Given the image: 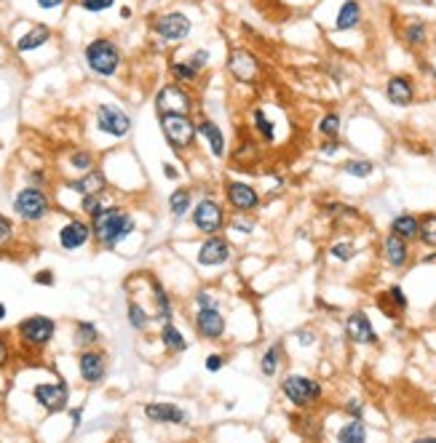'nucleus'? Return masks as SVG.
I'll return each instance as SVG.
<instances>
[{
  "instance_id": "6e6552de",
  "label": "nucleus",
  "mask_w": 436,
  "mask_h": 443,
  "mask_svg": "<svg viewBox=\"0 0 436 443\" xmlns=\"http://www.w3.org/2000/svg\"><path fill=\"white\" fill-rule=\"evenodd\" d=\"M153 104H156V115L158 112H188V115H193L198 102H195V94L191 91V85L169 81L156 91Z\"/></svg>"
},
{
  "instance_id": "f704fd0d",
  "label": "nucleus",
  "mask_w": 436,
  "mask_h": 443,
  "mask_svg": "<svg viewBox=\"0 0 436 443\" xmlns=\"http://www.w3.org/2000/svg\"><path fill=\"white\" fill-rule=\"evenodd\" d=\"M252 126H255V131L260 134L262 142H268V144L276 142V126H273V120L265 115L262 107H255V110H252Z\"/></svg>"
},
{
  "instance_id": "dca6fc26",
  "label": "nucleus",
  "mask_w": 436,
  "mask_h": 443,
  "mask_svg": "<svg viewBox=\"0 0 436 443\" xmlns=\"http://www.w3.org/2000/svg\"><path fill=\"white\" fill-rule=\"evenodd\" d=\"M225 69L236 83H255L260 75V59L249 49H230L225 56Z\"/></svg>"
},
{
  "instance_id": "e2e57ef3",
  "label": "nucleus",
  "mask_w": 436,
  "mask_h": 443,
  "mask_svg": "<svg viewBox=\"0 0 436 443\" xmlns=\"http://www.w3.org/2000/svg\"><path fill=\"white\" fill-rule=\"evenodd\" d=\"M6 315H8V307L3 305V299H0V324L6 321Z\"/></svg>"
},
{
  "instance_id": "a18cd8bd",
  "label": "nucleus",
  "mask_w": 436,
  "mask_h": 443,
  "mask_svg": "<svg viewBox=\"0 0 436 443\" xmlns=\"http://www.w3.org/2000/svg\"><path fill=\"white\" fill-rule=\"evenodd\" d=\"M118 0H78V6L86 11V14H107L110 8H115Z\"/></svg>"
},
{
  "instance_id": "2eb2a0df",
  "label": "nucleus",
  "mask_w": 436,
  "mask_h": 443,
  "mask_svg": "<svg viewBox=\"0 0 436 443\" xmlns=\"http://www.w3.org/2000/svg\"><path fill=\"white\" fill-rule=\"evenodd\" d=\"M33 401H35L46 414H62L70 406V385L65 379L56 382H40L33 387Z\"/></svg>"
},
{
  "instance_id": "f03ea898",
  "label": "nucleus",
  "mask_w": 436,
  "mask_h": 443,
  "mask_svg": "<svg viewBox=\"0 0 436 443\" xmlns=\"http://www.w3.org/2000/svg\"><path fill=\"white\" fill-rule=\"evenodd\" d=\"M83 65L94 78L113 81L123 67V49L121 43L110 35H97L83 46Z\"/></svg>"
},
{
  "instance_id": "4be33fe9",
  "label": "nucleus",
  "mask_w": 436,
  "mask_h": 443,
  "mask_svg": "<svg viewBox=\"0 0 436 443\" xmlns=\"http://www.w3.org/2000/svg\"><path fill=\"white\" fill-rule=\"evenodd\" d=\"M158 342H161V347H163L166 356H182V353L191 350V342L185 337V331H182L175 321H161Z\"/></svg>"
},
{
  "instance_id": "f257e3e1",
  "label": "nucleus",
  "mask_w": 436,
  "mask_h": 443,
  "mask_svg": "<svg viewBox=\"0 0 436 443\" xmlns=\"http://www.w3.org/2000/svg\"><path fill=\"white\" fill-rule=\"evenodd\" d=\"M88 219H91V235L97 240V246L105 251H115L121 243H126L140 230L137 217L126 206L118 203H105Z\"/></svg>"
},
{
  "instance_id": "c85d7f7f",
  "label": "nucleus",
  "mask_w": 436,
  "mask_h": 443,
  "mask_svg": "<svg viewBox=\"0 0 436 443\" xmlns=\"http://www.w3.org/2000/svg\"><path fill=\"white\" fill-rule=\"evenodd\" d=\"M153 321H156V315H153L147 307H142V302H137V299H129V302H126V324L131 326V331L147 334Z\"/></svg>"
},
{
  "instance_id": "603ef678",
  "label": "nucleus",
  "mask_w": 436,
  "mask_h": 443,
  "mask_svg": "<svg viewBox=\"0 0 436 443\" xmlns=\"http://www.w3.org/2000/svg\"><path fill=\"white\" fill-rule=\"evenodd\" d=\"M346 414L353 417V419H364V401H359V398H350L348 403H346Z\"/></svg>"
},
{
  "instance_id": "b1692460",
  "label": "nucleus",
  "mask_w": 436,
  "mask_h": 443,
  "mask_svg": "<svg viewBox=\"0 0 436 443\" xmlns=\"http://www.w3.org/2000/svg\"><path fill=\"white\" fill-rule=\"evenodd\" d=\"M195 203L193 187H175L166 198V214L172 222H185L191 217V208Z\"/></svg>"
},
{
  "instance_id": "f8f14e48",
  "label": "nucleus",
  "mask_w": 436,
  "mask_h": 443,
  "mask_svg": "<svg viewBox=\"0 0 436 443\" xmlns=\"http://www.w3.org/2000/svg\"><path fill=\"white\" fill-rule=\"evenodd\" d=\"M193 331L204 342H223L227 331V318L223 312V305L214 307H195L193 310Z\"/></svg>"
},
{
  "instance_id": "423d86ee",
  "label": "nucleus",
  "mask_w": 436,
  "mask_h": 443,
  "mask_svg": "<svg viewBox=\"0 0 436 443\" xmlns=\"http://www.w3.org/2000/svg\"><path fill=\"white\" fill-rule=\"evenodd\" d=\"M94 126L99 134H105L110 139H129L131 131H134V118L123 110L121 104L115 102H102L97 104L94 110Z\"/></svg>"
},
{
  "instance_id": "a211bd4d",
  "label": "nucleus",
  "mask_w": 436,
  "mask_h": 443,
  "mask_svg": "<svg viewBox=\"0 0 436 443\" xmlns=\"http://www.w3.org/2000/svg\"><path fill=\"white\" fill-rule=\"evenodd\" d=\"M195 128H198V142L204 144V150L214 160L227 158V137L217 120L209 118V115H201V118H195Z\"/></svg>"
},
{
  "instance_id": "39448f33",
  "label": "nucleus",
  "mask_w": 436,
  "mask_h": 443,
  "mask_svg": "<svg viewBox=\"0 0 436 443\" xmlns=\"http://www.w3.org/2000/svg\"><path fill=\"white\" fill-rule=\"evenodd\" d=\"M188 219L198 235H214L227 227V208L220 198H214L211 192H204L201 198H195Z\"/></svg>"
},
{
  "instance_id": "6ab92c4d",
  "label": "nucleus",
  "mask_w": 436,
  "mask_h": 443,
  "mask_svg": "<svg viewBox=\"0 0 436 443\" xmlns=\"http://www.w3.org/2000/svg\"><path fill=\"white\" fill-rule=\"evenodd\" d=\"M91 240H94V235H91V222L78 219V217L67 219L59 227V233H56V243H59L62 251H81V249H86Z\"/></svg>"
},
{
  "instance_id": "4c0bfd02",
  "label": "nucleus",
  "mask_w": 436,
  "mask_h": 443,
  "mask_svg": "<svg viewBox=\"0 0 436 443\" xmlns=\"http://www.w3.org/2000/svg\"><path fill=\"white\" fill-rule=\"evenodd\" d=\"M418 240L423 243V246L436 249V214H426V217H420Z\"/></svg>"
},
{
  "instance_id": "680f3d73",
  "label": "nucleus",
  "mask_w": 436,
  "mask_h": 443,
  "mask_svg": "<svg viewBox=\"0 0 436 443\" xmlns=\"http://www.w3.org/2000/svg\"><path fill=\"white\" fill-rule=\"evenodd\" d=\"M118 17H121L123 22H129V19L134 17V8H131V6H121V8H118Z\"/></svg>"
},
{
  "instance_id": "bb28decb",
  "label": "nucleus",
  "mask_w": 436,
  "mask_h": 443,
  "mask_svg": "<svg viewBox=\"0 0 436 443\" xmlns=\"http://www.w3.org/2000/svg\"><path fill=\"white\" fill-rule=\"evenodd\" d=\"M383 256L391 267L401 270V267L410 262V240H404V238H399V235H394V233H388L383 238Z\"/></svg>"
},
{
  "instance_id": "473e14b6",
  "label": "nucleus",
  "mask_w": 436,
  "mask_h": 443,
  "mask_svg": "<svg viewBox=\"0 0 436 443\" xmlns=\"http://www.w3.org/2000/svg\"><path fill=\"white\" fill-rule=\"evenodd\" d=\"M394 235H399L404 240H418V233H420V219L415 214H399V217H394L391 222V227H388Z\"/></svg>"
},
{
  "instance_id": "37998d69",
  "label": "nucleus",
  "mask_w": 436,
  "mask_h": 443,
  "mask_svg": "<svg viewBox=\"0 0 436 443\" xmlns=\"http://www.w3.org/2000/svg\"><path fill=\"white\" fill-rule=\"evenodd\" d=\"M330 256L337 259V262H350V259L356 256V246H353L350 240H337V243L330 246Z\"/></svg>"
},
{
  "instance_id": "864d4df0",
  "label": "nucleus",
  "mask_w": 436,
  "mask_h": 443,
  "mask_svg": "<svg viewBox=\"0 0 436 443\" xmlns=\"http://www.w3.org/2000/svg\"><path fill=\"white\" fill-rule=\"evenodd\" d=\"M46 182H49V176H46L43 169H33L27 174V185H30V187H46Z\"/></svg>"
},
{
  "instance_id": "5fc2aeb1",
  "label": "nucleus",
  "mask_w": 436,
  "mask_h": 443,
  "mask_svg": "<svg viewBox=\"0 0 436 443\" xmlns=\"http://www.w3.org/2000/svg\"><path fill=\"white\" fill-rule=\"evenodd\" d=\"M11 360V344H8V334H0V369H6Z\"/></svg>"
},
{
  "instance_id": "aec40b11",
  "label": "nucleus",
  "mask_w": 436,
  "mask_h": 443,
  "mask_svg": "<svg viewBox=\"0 0 436 443\" xmlns=\"http://www.w3.org/2000/svg\"><path fill=\"white\" fill-rule=\"evenodd\" d=\"M54 40V30L49 24H30L24 33L19 35L17 40H14V51L19 56H24V53H35L38 49H43V46H49Z\"/></svg>"
},
{
  "instance_id": "4468645a",
  "label": "nucleus",
  "mask_w": 436,
  "mask_h": 443,
  "mask_svg": "<svg viewBox=\"0 0 436 443\" xmlns=\"http://www.w3.org/2000/svg\"><path fill=\"white\" fill-rule=\"evenodd\" d=\"M142 414L150 425H163V427H188L193 422L191 411L185 406H179L175 401H147L142 406Z\"/></svg>"
},
{
  "instance_id": "412c9836",
  "label": "nucleus",
  "mask_w": 436,
  "mask_h": 443,
  "mask_svg": "<svg viewBox=\"0 0 436 443\" xmlns=\"http://www.w3.org/2000/svg\"><path fill=\"white\" fill-rule=\"evenodd\" d=\"M346 337L356 344H375L378 342V331L364 310H356L346 318Z\"/></svg>"
},
{
  "instance_id": "79ce46f5",
  "label": "nucleus",
  "mask_w": 436,
  "mask_h": 443,
  "mask_svg": "<svg viewBox=\"0 0 436 443\" xmlns=\"http://www.w3.org/2000/svg\"><path fill=\"white\" fill-rule=\"evenodd\" d=\"M107 192H91V195H81V211L86 214V217H94L102 206L107 203L105 201Z\"/></svg>"
},
{
  "instance_id": "393cba45",
  "label": "nucleus",
  "mask_w": 436,
  "mask_h": 443,
  "mask_svg": "<svg viewBox=\"0 0 436 443\" xmlns=\"http://www.w3.org/2000/svg\"><path fill=\"white\" fill-rule=\"evenodd\" d=\"M65 187L70 192H78V195H91V192H107V176L102 169H88L83 171L78 179H70Z\"/></svg>"
},
{
  "instance_id": "cd10ccee",
  "label": "nucleus",
  "mask_w": 436,
  "mask_h": 443,
  "mask_svg": "<svg viewBox=\"0 0 436 443\" xmlns=\"http://www.w3.org/2000/svg\"><path fill=\"white\" fill-rule=\"evenodd\" d=\"M166 72H169V78H172L175 83H182V85H195L201 81V75H204V72H198V69L193 67L185 56H172V59L166 62Z\"/></svg>"
},
{
  "instance_id": "0eeeda50",
  "label": "nucleus",
  "mask_w": 436,
  "mask_h": 443,
  "mask_svg": "<svg viewBox=\"0 0 436 443\" xmlns=\"http://www.w3.org/2000/svg\"><path fill=\"white\" fill-rule=\"evenodd\" d=\"M14 214H17L19 219L24 222V224H38V222H43L49 214H51V198H49V192L43 187H22L14 195Z\"/></svg>"
},
{
  "instance_id": "c9c22d12",
  "label": "nucleus",
  "mask_w": 436,
  "mask_h": 443,
  "mask_svg": "<svg viewBox=\"0 0 436 443\" xmlns=\"http://www.w3.org/2000/svg\"><path fill=\"white\" fill-rule=\"evenodd\" d=\"M337 441H340V443H364L366 441L364 422L350 417V422H346V425L337 430Z\"/></svg>"
},
{
  "instance_id": "2f4dec72",
  "label": "nucleus",
  "mask_w": 436,
  "mask_h": 443,
  "mask_svg": "<svg viewBox=\"0 0 436 443\" xmlns=\"http://www.w3.org/2000/svg\"><path fill=\"white\" fill-rule=\"evenodd\" d=\"M281 360H284V347H281V342L268 344L260 356V374L265 376V379H273V376L279 374Z\"/></svg>"
},
{
  "instance_id": "58836bf2",
  "label": "nucleus",
  "mask_w": 436,
  "mask_h": 443,
  "mask_svg": "<svg viewBox=\"0 0 436 443\" xmlns=\"http://www.w3.org/2000/svg\"><path fill=\"white\" fill-rule=\"evenodd\" d=\"M340 128H343V120H340V115H337V112H327L324 118L318 120V134H321V137L337 139Z\"/></svg>"
},
{
  "instance_id": "c03bdc74",
  "label": "nucleus",
  "mask_w": 436,
  "mask_h": 443,
  "mask_svg": "<svg viewBox=\"0 0 436 443\" xmlns=\"http://www.w3.org/2000/svg\"><path fill=\"white\" fill-rule=\"evenodd\" d=\"M185 59H188L198 72H207L211 65V51L209 49H193L191 53H185Z\"/></svg>"
},
{
  "instance_id": "a19ab883",
  "label": "nucleus",
  "mask_w": 436,
  "mask_h": 443,
  "mask_svg": "<svg viewBox=\"0 0 436 443\" xmlns=\"http://www.w3.org/2000/svg\"><path fill=\"white\" fill-rule=\"evenodd\" d=\"M227 227L236 230V233H241V235H252L257 224L252 219V214H233V217L227 219Z\"/></svg>"
},
{
  "instance_id": "f3484780",
  "label": "nucleus",
  "mask_w": 436,
  "mask_h": 443,
  "mask_svg": "<svg viewBox=\"0 0 436 443\" xmlns=\"http://www.w3.org/2000/svg\"><path fill=\"white\" fill-rule=\"evenodd\" d=\"M78 376L81 382L94 387V385H102L107 376V353L99 347H86L78 353Z\"/></svg>"
},
{
  "instance_id": "49530a36",
  "label": "nucleus",
  "mask_w": 436,
  "mask_h": 443,
  "mask_svg": "<svg viewBox=\"0 0 436 443\" xmlns=\"http://www.w3.org/2000/svg\"><path fill=\"white\" fill-rule=\"evenodd\" d=\"M17 235V224L11 217H6V214H0V249H6L11 240Z\"/></svg>"
},
{
  "instance_id": "ea45409f",
  "label": "nucleus",
  "mask_w": 436,
  "mask_h": 443,
  "mask_svg": "<svg viewBox=\"0 0 436 443\" xmlns=\"http://www.w3.org/2000/svg\"><path fill=\"white\" fill-rule=\"evenodd\" d=\"M94 166H97V158H94L91 150H75V153H70V169H75L78 174L94 169Z\"/></svg>"
},
{
  "instance_id": "4d7b16f0",
  "label": "nucleus",
  "mask_w": 436,
  "mask_h": 443,
  "mask_svg": "<svg viewBox=\"0 0 436 443\" xmlns=\"http://www.w3.org/2000/svg\"><path fill=\"white\" fill-rule=\"evenodd\" d=\"M340 147H343V144H340L337 139H327V142H324V144L318 147V153L327 155V158H330V155H337V153H340Z\"/></svg>"
},
{
  "instance_id": "ddd939ff",
  "label": "nucleus",
  "mask_w": 436,
  "mask_h": 443,
  "mask_svg": "<svg viewBox=\"0 0 436 443\" xmlns=\"http://www.w3.org/2000/svg\"><path fill=\"white\" fill-rule=\"evenodd\" d=\"M17 337L24 347L43 350V347L51 344V340L56 337V321L49 318V315H30V318L19 321Z\"/></svg>"
},
{
  "instance_id": "052dcab7",
  "label": "nucleus",
  "mask_w": 436,
  "mask_h": 443,
  "mask_svg": "<svg viewBox=\"0 0 436 443\" xmlns=\"http://www.w3.org/2000/svg\"><path fill=\"white\" fill-rule=\"evenodd\" d=\"M67 411H70L72 430H78V427L83 425V406H78V409H70V406H67Z\"/></svg>"
},
{
  "instance_id": "a878e982",
  "label": "nucleus",
  "mask_w": 436,
  "mask_h": 443,
  "mask_svg": "<svg viewBox=\"0 0 436 443\" xmlns=\"http://www.w3.org/2000/svg\"><path fill=\"white\" fill-rule=\"evenodd\" d=\"M150 281V289H153V302H156V310H153V315H156V321H175V299H172V294L166 291V286L158 281L156 275H150L147 278Z\"/></svg>"
},
{
  "instance_id": "7c9ffc66",
  "label": "nucleus",
  "mask_w": 436,
  "mask_h": 443,
  "mask_svg": "<svg viewBox=\"0 0 436 443\" xmlns=\"http://www.w3.org/2000/svg\"><path fill=\"white\" fill-rule=\"evenodd\" d=\"M362 3L359 0H346L334 17V30L337 33H348V30H356L362 24Z\"/></svg>"
},
{
  "instance_id": "e433bc0d",
  "label": "nucleus",
  "mask_w": 436,
  "mask_h": 443,
  "mask_svg": "<svg viewBox=\"0 0 436 443\" xmlns=\"http://www.w3.org/2000/svg\"><path fill=\"white\" fill-rule=\"evenodd\" d=\"M343 171H346L348 176H356V179H366V176L375 174V163L366 160V158H350V160L343 163Z\"/></svg>"
},
{
  "instance_id": "5701e85b",
  "label": "nucleus",
  "mask_w": 436,
  "mask_h": 443,
  "mask_svg": "<svg viewBox=\"0 0 436 443\" xmlns=\"http://www.w3.org/2000/svg\"><path fill=\"white\" fill-rule=\"evenodd\" d=\"M385 99L396 107H410L415 102V83L410 75H391L385 83Z\"/></svg>"
},
{
  "instance_id": "c756f323",
  "label": "nucleus",
  "mask_w": 436,
  "mask_h": 443,
  "mask_svg": "<svg viewBox=\"0 0 436 443\" xmlns=\"http://www.w3.org/2000/svg\"><path fill=\"white\" fill-rule=\"evenodd\" d=\"M72 342L78 350H86V347H99L102 342V331L94 321H75L72 324Z\"/></svg>"
},
{
  "instance_id": "8fccbe9b",
  "label": "nucleus",
  "mask_w": 436,
  "mask_h": 443,
  "mask_svg": "<svg viewBox=\"0 0 436 443\" xmlns=\"http://www.w3.org/2000/svg\"><path fill=\"white\" fill-rule=\"evenodd\" d=\"M385 296L394 302L396 312H404V310H407V305H410V302H407V294H404V289H401V286H391V289L385 291Z\"/></svg>"
},
{
  "instance_id": "bf43d9fd",
  "label": "nucleus",
  "mask_w": 436,
  "mask_h": 443,
  "mask_svg": "<svg viewBox=\"0 0 436 443\" xmlns=\"http://www.w3.org/2000/svg\"><path fill=\"white\" fill-rule=\"evenodd\" d=\"M161 171H163V179H169V182H179V176H182L175 163H163Z\"/></svg>"
},
{
  "instance_id": "09e8293b",
  "label": "nucleus",
  "mask_w": 436,
  "mask_h": 443,
  "mask_svg": "<svg viewBox=\"0 0 436 443\" xmlns=\"http://www.w3.org/2000/svg\"><path fill=\"white\" fill-rule=\"evenodd\" d=\"M227 363V356H223V353H209L207 358H204V369L209 371V374H220L223 369H225Z\"/></svg>"
},
{
  "instance_id": "1a4fd4ad",
  "label": "nucleus",
  "mask_w": 436,
  "mask_h": 443,
  "mask_svg": "<svg viewBox=\"0 0 436 443\" xmlns=\"http://www.w3.org/2000/svg\"><path fill=\"white\" fill-rule=\"evenodd\" d=\"M281 395L297 409H308L321 398V382L305 374H286L281 379Z\"/></svg>"
},
{
  "instance_id": "de8ad7c7",
  "label": "nucleus",
  "mask_w": 436,
  "mask_h": 443,
  "mask_svg": "<svg viewBox=\"0 0 436 443\" xmlns=\"http://www.w3.org/2000/svg\"><path fill=\"white\" fill-rule=\"evenodd\" d=\"M214 305H223L217 299V294L211 289H198L193 294V307H214Z\"/></svg>"
},
{
  "instance_id": "6e6d98bb",
  "label": "nucleus",
  "mask_w": 436,
  "mask_h": 443,
  "mask_svg": "<svg viewBox=\"0 0 436 443\" xmlns=\"http://www.w3.org/2000/svg\"><path fill=\"white\" fill-rule=\"evenodd\" d=\"M70 0H35V6L40 11H59V8H65Z\"/></svg>"
},
{
  "instance_id": "9b49d317",
  "label": "nucleus",
  "mask_w": 436,
  "mask_h": 443,
  "mask_svg": "<svg viewBox=\"0 0 436 443\" xmlns=\"http://www.w3.org/2000/svg\"><path fill=\"white\" fill-rule=\"evenodd\" d=\"M223 198L233 214H255L262 203L260 190L244 179H225L223 182Z\"/></svg>"
},
{
  "instance_id": "13d9d810",
  "label": "nucleus",
  "mask_w": 436,
  "mask_h": 443,
  "mask_svg": "<svg viewBox=\"0 0 436 443\" xmlns=\"http://www.w3.org/2000/svg\"><path fill=\"white\" fill-rule=\"evenodd\" d=\"M295 337H297V342H300L302 347H311V344L316 342V331H311V328H300Z\"/></svg>"
},
{
  "instance_id": "3c124183",
  "label": "nucleus",
  "mask_w": 436,
  "mask_h": 443,
  "mask_svg": "<svg viewBox=\"0 0 436 443\" xmlns=\"http://www.w3.org/2000/svg\"><path fill=\"white\" fill-rule=\"evenodd\" d=\"M33 283L51 289V286H56V275H54V270H38V273L33 275Z\"/></svg>"
},
{
  "instance_id": "72a5a7b5",
  "label": "nucleus",
  "mask_w": 436,
  "mask_h": 443,
  "mask_svg": "<svg viewBox=\"0 0 436 443\" xmlns=\"http://www.w3.org/2000/svg\"><path fill=\"white\" fill-rule=\"evenodd\" d=\"M401 37H404V43H407L410 49H420V46L428 43V24L420 22V19H412V22H407V27L401 30Z\"/></svg>"
},
{
  "instance_id": "20e7f679",
  "label": "nucleus",
  "mask_w": 436,
  "mask_h": 443,
  "mask_svg": "<svg viewBox=\"0 0 436 443\" xmlns=\"http://www.w3.org/2000/svg\"><path fill=\"white\" fill-rule=\"evenodd\" d=\"M150 33L156 37V43L163 46H179L185 40H191L193 35V17H188L185 11L172 8V11H158L150 19Z\"/></svg>"
},
{
  "instance_id": "7ed1b4c3",
  "label": "nucleus",
  "mask_w": 436,
  "mask_h": 443,
  "mask_svg": "<svg viewBox=\"0 0 436 443\" xmlns=\"http://www.w3.org/2000/svg\"><path fill=\"white\" fill-rule=\"evenodd\" d=\"M158 131L166 142V147L177 155L185 158L195 150L198 144V128L195 118L188 112H158Z\"/></svg>"
},
{
  "instance_id": "9d476101",
  "label": "nucleus",
  "mask_w": 436,
  "mask_h": 443,
  "mask_svg": "<svg viewBox=\"0 0 436 443\" xmlns=\"http://www.w3.org/2000/svg\"><path fill=\"white\" fill-rule=\"evenodd\" d=\"M230 259H233V243H230L223 233L204 235L201 243H198V249H195V265H198L201 270L225 267Z\"/></svg>"
}]
</instances>
